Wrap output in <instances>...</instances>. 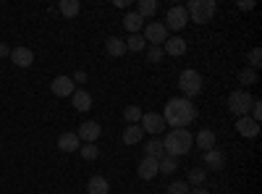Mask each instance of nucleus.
<instances>
[{
    "label": "nucleus",
    "mask_w": 262,
    "mask_h": 194,
    "mask_svg": "<svg viewBox=\"0 0 262 194\" xmlns=\"http://www.w3.org/2000/svg\"><path fill=\"white\" fill-rule=\"evenodd\" d=\"M238 84H244V90L252 87V84H257V71L254 69H242L238 71Z\"/></svg>",
    "instance_id": "cd10ccee"
},
{
    "label": "nucleus",
    "mask_w": 262,
    "mask_h": 194,
    "mask_svg": "<svg viewBox=\"0 0 262 194\" xmlns=\"http://www.w3.org/2000/svg\"><path fill=\"white\" fill-rule=\"evenodd\" d=\"M158 174H160V160H155V158H144V160L139 163V179L152 181Z\"/></svg>",
    "instance_id": "4468645a"
},
{
    "label": "nucleus",
    "mask_w": 262,
    "mask_h": 194,
    "mask_svg": "<svg viewBox=\"0 0 262 194\" xmlns=\"http://www.w3.org/2000/svg\"><path fill=\"white\" fill-rule=\"evenodd\" d=\"M179 87H181V92H184V97H186V100L196 97V95L202 92V76H200V71L186 69V71L179 76Z\"/></svg>",
    "instance_id": "20e7f679"
},
{
    "label": "nucleus",
    "mask_w": 262,
    "mask_h": 194,
    "mask_svg": "<svg viewBox=\"0 0 262 194\" xmlns=\"http://www.w3.org/2000/svg\"><path fill=\"white\" fill-rule=\"evenodd\" d=\"M142 37H144V42H149L152 48H163L165 39H168V29H165L163 21H152V24L144 27V34Z\"/></svg>",
    "instance_id": "423d86ee"
},
{
    "label": "nucleus",
    "mask_w": 262,
    "mask_h": 194,
    "mask_svg": "<svg viewBox=\"0 0 262 194\" xmlns=\"http://www.w3.org/2000/svg\"><path fill=\"white\" fill-rule=\"evenodd\" d=\"M100 134H102V126L97 123V121H86V123H81L79 126V142H84V144H95L97 139H100Z\"/></svg>",
    "instance_id": "6e6552de"
},
{
    "label": "nucleus",
    "mask_w": 262,
    "mask_h": 194,
    "mask_svg": "<svg viewBox=\"0 0 262 194\" xmlns=\"http://www.w3.org/2000/svg\"><path fill=\"white\" fill-rule=\"evenodd\" d=\"M79 153H81L84 160H95V158L100 155V147H97V144H81Z\"/></svg>",
    "instance_id": "2f4dec72"
},
{
    "label": "nucleus",
    "mask_w": 262,
    "mask_h": 194,
    "mask_svg": "<svg viewBox=\"0 0 262 194\" xmlns=\"http://www.w3.org/2000/svg\"><path fill=\"white\" fill-rule=\"evenodd\" d=\"M79 147H81V142H79V137L74 132H66V134L58 137V149L60 153H76Z\"/></svg>",
    "instance_id": "2eb2a0df"
},
{
    "label": "nucleus",
    "mask_w": 262,
    "mask_h": 194,
    "mask_svg": "<svg viewBox=\"0 0 262 194\" xmlns=\"http://www.w3.org/2000/svg\"><path fill=\"white\" fill-rule=\"evenodd\" d=\"M71 79H74V84H84V81H86V71H81V69H79Z\"/></svg>",
    "instance_id": "c9c22d12"
},
{
    "label": "nucleus",
    "mask_w": 262,
    "mask_h": 194,
    "mask_svg": "<svg viewBox=\"0 0 262 194\" xmlns=\"http://www.w3.org/2000/svg\"><path fill=\"white\" fill-rule=\"evenodd\" d=\"M123 118H126L128 123H139V121H142V107H139V105H128L126 111H123Z\"/></svg>",
    "instance_id": "c756f323"
},
{
    "label": "nucleus",
    "mask_w": 262,
    "mask_h": 194,
    "mask_svg": "<svg viewBox=\"0 0 262 194\" xmlns=\"http://www.w3.org/2000/svg\"><path fill=\"white\" fill-rule=\"evenodd\" d=\"M163 53H168V55H173V58H179V55L186 53V42H184L181 37H168L165 45H163Z\"/></svg>",
    "instance_id": "f3484780"
},
{
    "label": "nucleus",
    "mask_w": 262,
    "mask_h": 194,
    "mask_svg": "<svg viewBox=\"0 0 262 194\" xmlns=\"http://www.w3.org/2000/svg\"><path fill=\"white\" fill-rule=\"evenodd\" d=\"M105 53L111 58H123L126 55V42L121 37H107L105 39Z\"/></svg>",
    "instance_id": "dca6fc26"
},
{
    "label": "nucleus",
    "mask_w": 262,
    "mask_h": 194,
    "mask_svg": "<svg viewBox=\"0 0 262 194\" xmlns=\"http://www.w3.org/2000/svg\"><path fill=\"white\" fill-rule=\"evenodd\" d=\"M74 107H76V111L79 113H86V111H90V107H92V95L90 92H84V90H76L74 95Z\"/></svg>",
    "instance_id": "6ab92c4d"
},
{
    "label": "nucleus",
    "mask_w": 262,
    "mask_h": 194,
    "mask_svg": "<svg viewBox=\"0 0 262 194\" xmlns=\"http://www.w3.org/2000/svg\"><path fill=\"white\" fill-rule=\"evenodd\" d=\"M139 126H142V132H149V134H155V137H158L163 128H165V121H163L160 113H142Z\"/></svg>",
    "instance_id": "9d476101"
},
{
    "label": "nucleus",
    "mask_w": 262,
    "mask_h": 194,
    "mask_svg": "<svg viewBox=\"0 0 262 194\" xmlns=\"http://www.w3.org/2000/svg\"><path fill=\"white\" fill-rule=\"evenodd\" d=\"M176 168H179L176 158H170V155H163V158H160V174L170 176V174H176Z\"/></svg>",
    "instance_id": "c85d7f7f"
},
{
    "label": "nucleus",
    "mask_w": 262,
    "mask_h": 194,
    "mask_svg": "<svg viewBox=\"0 0 262 194\" xmlns=\"http://www.w3.org/2000/svg\"><path fill=\"white\" fill-rule=\"evenodd\" d=\"M144 153H147V158L160 160V158L165 155V149H163V139H149V142L144 144Z\"/></svg>",
    "instance_id": "5701e85b"
},
{
    "label": "nucleus",
    "mask_w": 262,
    "mask_h": 194,
    "mask_svg": "<svg viewBox=\"0 0 262 194\" xmlns=\"http://www.w3.org/2000/svg\"><path fill=\"white\" fill-rule=\"evenodd\" d=\"M189 24V13L184 6H173L165 16V29H173V32H181L184 27Z\"/></svg>",
    "instance_id": "0eeeda50"
},
{
    "label": "nucleus",
    "mask_w": 262,
    "mask_h": 194,
    "mask_svg": "<svg viewBox=\"0 0 262 194\" xmlns=\"http://www.w3.org/2000/svg\"><path fill=\"white\" fill-rule=\"evenodd\" d=\"M50 90H53L55 97H71L76 92V84H74L71 76H55L53 84H50Z\"/></svg>",
    "instance_id": "1a4fd4ad"
},
{
    "label": "nucleus",
    "mask_w": 262,
    "mask_h": 194,
    "mask_svg": "<svg viewBox=\"0 0 262 194\" xmlns=\"http://www.w3.org/2000/svg\"><path fill=\"white\" fill-rule=\"evenodd\" d=\"M191 147H194V137L186 132V128H170V132L165 134V139H163V149L170 158L189 155Z\"/></svg>",
    "instance_id": "f03ea898"
},
{
    "label": "nucleus",
    "mask_w": 262,
    "mask_h": 194,
    "mask_svg": "<svg viewBox=\"0 0 262 194\" xmlns=\"http://www.w3.org/2000/svg\"><path fill=\"white\" fill-rule=\"evenodd\" d=\"M11 55V48L6 45V42H0V58H8Z\"/></svg>",
    "instance_id": "e433bc0d"
},
{
    "label": "nucleus",
    "mask_w": 262,
    "mask_h": 194,
    "mask_svg": "<svg viewBox=\"0 0 262 194\" xmlns=\"http://www.w3.org/2000/svg\"><path fill=\"white\" fill-rule=\"evenodd\" d=\"M147 60H149V63H160V60H163V48H152V45H149Z\"/></svg>",
    "instance_id": "72a5a7b5"
},
{
    "label": "nucleus",
    "mask_w": 262,
    "mask_h": 194,
    "mask_svg": "<svg viewBox=\"0 0 262 194\" xmlns=\"http://www.w3.org/2000/svg\"><path fill=\"white\" fill-rule=\"evenodd\" d=\"M247 60H249V69L257 71V69L262 66V50H259V48H252V50L247 53Z\"/></svg>",
    "instance_id": "7c9ffc66"
},
{
    "label": "nucleus",
    "mask_w": 262,
    "mask_h": 194,
    "mask_svg": "<svg viewBox=\"0 0 262 194\" xmlns=\"http://www.w3.org/2000/svg\"><path fill=\"white\" fill-rule=\"evenodd\" d=\"M142 24H144V18H142L137 11H131V13L123 16V27H126L131 34H139V32H142Z\"/></svg>",
    "instance_id": "412c9836"
},
{
    "label": "nucleus",
    "mask_w": 262,
    "mask_h": 194,
    "mask_svg": "<svg viewBox=\"0 0 262 194\" xmlns=\"http://www.w3.org/2000/svg\"><path fill=\"white\" fill-rule=\"evenodd\" d=\"M194 118H196V107H194L191 100H186V97H170V100L165 102V111H163L165 126L186 128Z\"/></svg>",
    "instance_id": "f257e3e1"
},
{
    "label": "nucleus",
    "mask_w": 262,
    "mask_h": 194,
    "mask_svg": "<svg viewBox=\"0 0 262 194\" xmlns=\"http://www.w3.org/2000/svg\"><path fill=\"white\" fill-rule=\"evenodd\" d=\"M249 113H252L249 118H254V121L259 123V116H262V102H259V100H252V107H249Z\"/></svg>",
    "instance_id": "f704fd0d"
},
{
    "label": "nucleus",
    "mask_w": 262,
    "mask_h": 194,
    "mask_svg": "<svg viewBox=\"0 0 262 194\" xmlns=\"http://www.w3.org/2000/svg\"><path fill=\"white\" fill-rule=\"evenodd\" d=\"M142 126L139 123H131V126H126V132H123V144H137V142H142Z\"/></svg>",
    "instance_id": "4be33fe9"
},
{
    "label": "nucleus",
    "mask_w": 262,
    "mask_h": 194,
    "mask_svg": "<svg viewBox=\"0 0 262 194\" xmlns=\"http://www.w3.org/2000/svg\"><path fill=\"white\" fill-rule=\"evenodd\" d=\"M126 42V53L131 50V53H142L144 48H147V42H144V37L142 34H131L128 39H123Z\"/></svg>",
    "instance_id": "393cba45"
},
{
    "label": "nucleus",
    "mask_w": 262,
    "mask_h": 194,
    "mask_svg": "<svg viewBox=\"0 0 262 194\" xmlns=\"http://www.w3.org/2000/svg\"><path fill=\"white\" fill-rule=\"evenodd\" d=\"M202 163H205L210 170H223V165H226V155H223L217 147H212V149H207V153H202Z\"/></svg>",
    "instance_id": "9b49d317"
},
{
    "label": "nucleus",
    "mask_w": 262,
    "mask_h": 194,
    "mask_svg": "<svg viewBox=\"0 0 262 194\" xmlns=\"http://www.w3.org/2000/svg\"><path fill=\"white\" fill-rule=\"evenodd\" d=\"M194 142H196V147H202V153H207V149L215 147V132H210V128H202V132H196Z\"/></svg>",
    "instance_id": "aec40b11"
},
{
    "label": "nucleus",
    "mask_w": 262,
    "mask_h": 194,
    "mask_svg": "<svg viewBox=\"0 0 262 194\" xmlns=\"http://www.w3.org/2000/svg\"><path fill=\"white\" fill-rule=\"evenodd\" d=\"M215 0H189L186 6V13H189V21H196V24H207L215 16Z\"/></svg>",
    "instance_id": "7ed1b4c3"
},
{
    "label": "nucleus",
    "mask_w": 262,
    "mask_h": 194,
    "mask_svg": "<svg viewBox=\"0 0 262 194\" xmlns=\"http://www.w3.org/2000/svg\"><path fill=\"white\" fill-rule=\"evenodd\" d=\"M236 132L242 134V137H247V139H252V137L259 134V123L254 118H249V116H242V118L236 121Z\"/></svg>",
    "instance_id": "f8f14e48"
},
{
    "label": "nucleus",
    "mask_w": 262,
    "mask_h": 194,
    "mask_svg": "<svg viewBox=\"0 0 262 194\" xmlns=\"http://www.w3.org/2000/svg\"><path fill=\"white\" fill-rule=\"evenodd\" d=\"M107 191H111V184L105 176H92L86 181V194H107Z\"/></svg>",
    "instance_id": "a211bd4d"
},
{
    "label": "nucleus",
    "mask_w": 262,
    "mask_h": 194,
    "mask_svg": "<svg viewBox=\"0 0 262 194\" xmlns=\"http://www.w3.org/2000/svg\"><path fill=\"white\" fill-rule=\"evenodd\" d=\"M58 11L63 13V16H76L79 11H81V3H79V0H60V3H58Z\"/></svg>",
    "instance_id": "b1692460"
},
{
    "label": "nucleus",
    "mask_w": 262,
    "mask_h": 194,
    "mask_svg": "<svg viewBox=\"0 0 262 194\" xmlns=\"http://www.w3.org/2000/svg\"><path fill=\"white\" fill-rule=\"evenodd\" d=\"M189 191H191V186L186 181H173L168 186V194H189Z\"/></svg>",
    "instance_id": "473e14b6"
},
{
    "label": "nucleus",
    "mask_w": 262,
    "mask_h": 194,
    "mask_svg": "<svg viewBox=\"0 0 262 194\" xmlns=\"http://www.w3.org/2000/svg\"><path fill=\"white\" fill-rule=\"evenodd\" d=\"M18 69H29L32 63H34V53L29 50V48H13L11 50V55H8Z\"/></svg>",
    "instance_id": "ddd939ff"
},
{
    "label": "nucleus",
    "mask_w": 262,
    "mask_h": 194,
    "mask_svg": "<svg viewBox=\"0 0 262 194\" xmlns=\"http://www.w3.org/2000/svg\"><path fill=\"white\" fill-rule=\"evenodd\" d=\"M189 194H210V189H205V186H194Z\"/></svg>",
    "instance_id": "4c0bfd02"
},
{
    "label": "nucleus",
    "mask_w": 262,
    "mask_h": 194,
    "mask_svg": "<svg viewBox=\"0 0 262 194\" xmlns=\"http://www.w3.org/2000/svg\"><path fill=\"white\" fill-rule=\"evenodd\" d=\"M205 179H207V168H191L189 170V186H205Z\"/></svg>",
    "instance_id": "a878e982"
},
{
    "label": "nucleus",
    "mask_w": 262,
    "mask_h": 194,
    "mask_svg": "<svg viewBox=\"0 0 262 194\" xmlns=\"http://www.w3.org/2000/svg\"><path fill=\"white\" fill-rule=\"evenodd\" d=\"M155 11H158V3H155V0H139V3H137V13H139L142 18L152 16Z\"/></svg>",
    "instance_id": "bb28decb"
},
{
    "label": "nucleus",
    "mask_w": 262,
    "mask_h": 194,
    "mask_svg": "<svg viewBox=\"0 0 262 194\" xmlns=\"http://www.w3.org/2000/svg\"><path fill=\"white\" fill-rule=\"evenodd\" d=\"M252 95L247 90H236L228 95V111L236 116V118H242V116H249V107H252Z\"/></svg>",
    "instance_id": "39448f33"
}]
</instances>
